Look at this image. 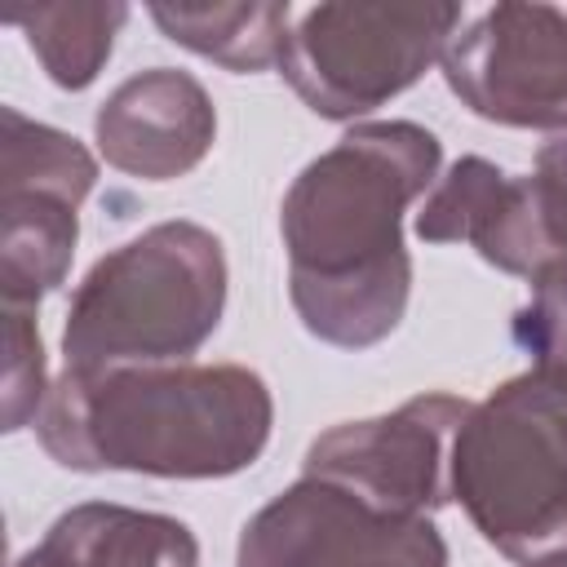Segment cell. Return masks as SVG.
Listing matches in <instances>:
<instances>
[{
  "mask_svg": "<svg viewBox=\"0 0 567 567\" xmlns=\"http://www.w3.org/2000/svg\"><path fill=\"white\" fill-rule=\"evenodd\" d=\"M439 137L412 120L354 124L310 159L279 208L288 297L301 328L328 346L385 341L412 292L403 213L439 177Z\"/></svg>",
  "mask_w": 567,
  "mask_h": 567,
  "instance_id": "1",
  "label": "cell"
},
{
  "mask_svg": "<svg viewBox=\"0 0 567 567\" xmlns=\"http://www.w3.org/2000/svg\"><path fill=\"white\" fill-rule=\"evenodd\" d=\"M270 425V385L244 363L66 368L35 416L58 465L151 478H230L266 452Z\"/></svg>",
  "mask_w": 567,
  "mask_h": 567,
  "instance_id": "2",
  "label": "cell"
},
{
  "mask_svg": "<svg viewBox=\"0 0 567 567\" xmlns=\"http://www.w3.org/2000/svg\"><path fill=\"white\" fill-rule=\"evenodd\" d=\"M226 252L199 221H159L111 248L75 284L62 354L66 368L182 363L221 323Z\"/></svg>",
  "mask_w": 567,
  "mask_h": 567,
  "instance_id": "3",
  "label": "cell"
},
{
  "mask_svg": "<svg viewBox=\"0 0 567 567\" xmlns=\"http://www.w3.org/2000/svg\"><path fill=\"white\" fill-rule=\"evenodd\" d=\"M452 501L523 567L567 554V372L527 368L470 403L452 443Z\"/></svg>",
  "mask_w": 567,
  "mask_h": 567,
  "instance_id": "4",
  "label": "cell"
},
{
  "mask_svg": "<svg viewBox=\"0 0 567 567\" xmlns=\"http://www.w3.org/2000/svg\"><path fill=\"white\" fill-rule=\"evenodd\" d=\"M461 4H315L279 53L292 93L323 120H354L412 89L443 58Z\"/></svg>",
  "mask_w": 567,
  "mask_h": 567,
  "instance_id": "5",
  "label": "cell"
},
{
  "mask_svg": "<svg viewBox=\"0 0 567 567\" xmlns=\"http://www.w3.org/2000/svg\"><path fill=\"white\" fill-rule=\"evenodd\" d=\"M235 567H447V540L430 514H385L301 478L244 523Z\"/></svg>",
  "mask_w": 567,
  "mask_h": 567,
  "instance_id": "6",
  "label": "cell"
},
{
  "mask_svg": "<svg viewBox=\"0 0 567 567\" xmlns=\"http://www.w3.org/2000/svg\"><path fill=\"white\" fill-rule=\"evenodd\" d=\"M443 80L478 120L567 133V9L505 0L443 49Z\"/></svg>",
  "mask_w": 567,
  "mask_h": 567,
  "instance_id": "7",
  "label": "cell"
},
{
  "mask_svg": "<svg viewBox=\"0 0 567 567\" xmlns=\"http://www.w3.org/2000/svg\"><path fill=\"white\" fill-rule=\"evenodd\" d=\"M470 403L456 394H416L403 408L346 421L306 452V478L337 483L385 514H434L452 501V443Z\"/></svg>",
  "mask_w": 567,
  "mask_h": 567,
  "instance_id": "8",
  "label": "cell"
},
{
  "mask_svg": "<svg viewBox=\"0 0 567 567\" xmlns=\"http://www.w3.org/2000/svg\"><path fill=\"white\" fill-rule=\"evenodd\" d=\"M93 137L111 168L142 182H173L213 151L217 106L190 71L151 66L106 93Z\"/></svg>",
  "mask_w": 567,
  "mask_h": 567,
  "instance_id": "9",
  "label": "cell"
},
{
  "mask_svg": "<svg viewBox=\"0 0 567 567\" xmlns=\"http://www.w3.org/2000/svg\"><path fill=\"white\" fill-rule=\"evenodd\" d=\"M416 235L425 244H474L487 266L523 279L558 266L532 199V177H514L483 155H465L439 177L416 213Z\"/></svg>",
  "mask_w": 567,
  "mask_h": 567,
  "instance_id": "10",
  "label": "cell"
},
{
  "mask_svg": "<svg viewBox=\"0 0 567 567\" xmlns=\"http://www.w3.org/2000/svg\"><path fill=\"white\" fill-rule=\"evenodd\" d=\"M13 567H199V540L182 518L84 501L58 514Z\"/></svg>",
  "mask_w": 567,
  "mask_h": 567,
  "instance_id": "11",
  "label": "cell"
},
{
  "mask_svg": "<svg viewBox=\"0 0 567 567\" xmlns=\"http://www.w3.org/2000/svg\"><path fill=\"white\" fill-rule=\"evenodd\" d=\"M80 208L40 190H0V292L9 306H40L66 284Z\"/></svg>",
  "mask_w": 567,
  "mask_h": 567,
  "instance_id": "12",
  "label": "cell"
},
{
  "mask_svg": "<svg viewBox=\"0 0 567 567\" xmlns=\"http://www.w3.org/2000/svg\"><path fill=\"white\" fill-rule=\"evenodd\" d=\"M151 18L155 27L226 66V71H239V75H252V71H266L279 62L284 53V40H288V18H292V4L288 0H235V4H151Z\"/></svg>",
  "mask_w": 567,
  "mask_h": 567,
  "instance_id": "13",
  "label": "cell"
},
{
  "mask_svg": "<svg viewBox=\"0 0 567 567\" xmlns=\"http://www.w3.org/2000/svg\"><path fill=\"white\" fill-rule=\"evenodd\" d=\"M124 22H128V4L120 0H66V4H40L13 18L31 53L40 58L44 75L71 93L97 80Z\"/></svg>",
  "mask_w": 567,
  "mask_h": 567,
  "instance_id": "14",
  "label": "cell"
},
{
  "mask_svg": "<svg viewBox=\"0 0 567 567\" xmlns=\"http://www.w3.org/2000/svg\"><path fill=\"white\" fill-rule=\"evenodd\" d=\"M0 124V190H40L80 208L97 182V159L84 151V142L53 124L27 120L18 106H4Z\"/></svg>",
  "mask_w": 567,
  "mask_h": 567,
  "instance_id": "15",
  "label": "cell"
},
{
  "mask_svg": "<svg viewBox=\"0 0 567 567\" xmlns=\"http://www.w3.org/2000/svg\"><path fill=\"white\" fill-rule=\"evenodd\" d=\"M0 346H4V368H0V421L4 430H22L40 416L44 399H49V381H44V346H40V328L31 306H9L4 301V319H0Z\"/></svg>",
  "mask_w": 567,
  "mask_h": 567,
  "instance_id": "16",
  "label": "cell"
},
{
  "mask_svg": "<svg viewBox=\"0 0 567 567\" xmlns=\"http://www.w3.org/2000/svg\"><path fill=\"white\" fill-rule=\"evenodd\" d=\"M514 341L532 354V368L567 372V266L532 279V301L514 315Z\"/></svg>",
  "mask_w": 567,
  "mask_h": 567,
  "instance_id": "17",
  "label": "cell"
},
{
  "mask_svg": "<svg viewBox=\"0 0 567 567\" xmlns=\"http://www.w3.org/2000/svg\"><path fill=\"white\" fill-rule=\"evenodd\" d=\"M532 177V199L540 213V226L549 235V248L558 266H567V133H554L536 151V173Z\"/></svg>",
  "mask_w": 567,
  "mask_h": 567,
  "instance_id": "18",
  "label": "cell"
},
{
  "mask_svg": "<svg viewBox=\"0 0 567 567\" xmlns=\"http://www.w3.org/2000/svg\"><path fill=\"white\" fill-rule=\"evenodd\" d=\"M527 567H567V554H549V558H540V563H527Z\"/></svg>",
  "mask_w": 567,
  "mask_h": 567,
  "instance_id": "19",
  "label": "cell"
}]
</instances>
